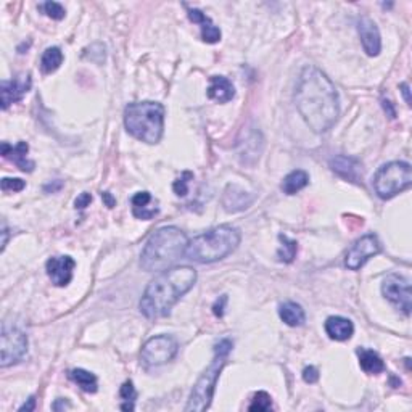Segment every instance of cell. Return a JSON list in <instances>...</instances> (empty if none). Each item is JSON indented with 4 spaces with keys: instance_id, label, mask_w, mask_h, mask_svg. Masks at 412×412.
Listing matches in <instances>:
<instances>
[{
    "instance_id": "16",
    "label": "cell",
    "mask_w": 412,
    "mask_h": 412,
    "mask_svg": "<svg viewBox=\"0 0 412 412\" xmlns=\"http://www.w3.org/2000/svg\"><path fill=\"white\" fill-rule=\"evenodd\" d=\"M28 152L29 145L26 142H18L14 147L7 142L2 144V157L5 159H10L24 173H32L34 168H36V163L28 158Z\"/></svg>"
},
{
    "instance_id": "31",
    "label": "cell",
    "mask_w": 412,
    "mask_h": 412,
    "mask_svg": "<svg viewBox=\"0 0 412 412\" xmlns=\"http://www.w3.org/2000/svg\"><path fill=\"white\" fill-rule=\"evenodd\" d=\"M42 8H43V12H46V14L48 18L58 19V21L65 18V14H66L65 8H63V5L58 3V2H46L42 5Z\"/></svg>"
},
{
    "instance_id": "10",
    "label": "cell",
    "mask_w": 412,
    "mask_h": 412,
    "mask_svg": "<svg viewBox=\"0 0 412 412\" xmlns=\"http://www.w3.org/2000/svg\"><path fill=\"white\" fill-rule=\"evenodd\" d=\"M382 293L384 297L398 306L406 316L411 314L412 306V293H411V282L403 275L390 274L386 275L384 284H382Z\"/></svg>"
},
{
    "instance_id": "6",
    "label": "cell",
    "mask_w": 412,
    "mask_h": 412,
    "mask_svg": "<svg viewBox=\"0 0 412 412\" xmlns=\"http://www.w3.org/2000/svg\"><path fill=\"white\" fill-rule=\"evenodd\" d=\"M232 346H234V343L229 338H224L215 346V360H213L210 367L203 372L200 379L197 380L195 386H193L190 398H188V403L186 406L187 412H203L210 408L213 396H215L216 384L219 380L222 369L227 364V356L232 351Z\"/></svg>"
},
{
    "instance_id": "17",
    "label": "cell",
    "mask_w": 412,
    "mask_h": 412,
    "mask_svg": "<svg viewBox=\"0 0 412 412\" xmlns=\"http://www.w3.org/2000/svg\"><path fill=\"white\" fill-rule=\"evenodd\" d=\"M253 195L239 186H227L224 197H222V205L227 213L244 211L253 203Z\"/></svg>"
},
{
    "instance_id": "30",
    "label": "cell",
    "mask_w": 412,
    "mask_h": 412,
    "mask_svg": "<svg viewBox=\"0 0 412 412\" xmlns=\"http://www.w3.org/2000/svg\"><path fill=\"white\" fill-rule=\"evenodd\" d=\"M190 179H193V174L190 171H186L182 174L181 177L176 179L173 184V188L174 192H176L177 197H186L187 192H188V182H190Z\"/></svg>"
},
{
    "instance_id": "33",
    "label": "cell",
    "mask_w": 412,
    "mask_h": 412,
    "mask_svg": "<svg viewBox=\"0 0 412 412\" xmlns=\"http://www.w3.org/2000/svg\"><path fill=\"white\" fill-rule=\"evenodd\" d=\"M303 380L306 382V384H316V382L319 380V371L314 366L304 367Z\"/></svg>"
},
{
    "instance_id": "15",
    "label": "cell",
    "mask_w": 412,
    "mask_h": 412,
    "mask_svg": "<svg viewBox=\"0 0 412 412\" xmlns=\"http://www.w3.org/2000/svg\"><path fill=\"white\" fill-rule=\"evenodd\" d=\"M130 206H133V215L137 217V219L142 221L153 219L159 213L158 202L155 200L152 193L147 190L135 193V195L130 198Z\"/></svg>"
},
{
    "instance_id": "28",
    "label": "cell",
    "mask_w": 412,
    "mask_h": 412,
    "mask_svg": "<svg viewBox=\"0 0 412 412\" xmlns=\"http://www.w3.org/2000/svg\"><path fill=\"white\" fill-rule=\"evenodd\" d=\"M273 409V398H271L269 393L266 391H258L253 396V401L248 406V411H258V412H266Z\"/></svg>"
},
{
    "instance_id": "40",
    "label": "cell",
    "mask_w": 412,
    "mask_h": 412,
    "mask_svg": "<svg viewBox=\"0 0 412 412\" xmlns=\"http://www.w3.org/2000/svg\"><path fill=\"white\" fill-rule=\"evenodd\" d=\"M401 92H403L404 99H406V104L411 105V99H409V86L408 84H401Z\"/></svg>"
},
{
    "instance_id": "29",
    "label": "cell",
    "mask_w": 412,
    "mask_h": 412,
    "mask_svg": "<svg viewBox=\"0 0 412 412\" xmlns=\"http://www.w3.org/2000/svg\"><path fill=\"white\" fill-rule=\"evenodd\" d=\"M121 398H123L126 403L121 406V409L123 411H134V401L137 398V393H135V389H134V384L130 380L124 382L123 386H121V391H119Z\"/></svg>"
},
{
    "instance_id": "38",
    "label": "cell",
    "mask_w": 412,
    "mask_h": 412,
    "mask_svg": "<svg viewBox=\"0 0 412 412\" xmlns=\"http://www.w3.org/2000/svg\"><path fill=\"white\" fill-rule=\"evenodd\" d=\"M34 409H36V398H34V396H31L28 403H24L21 408H19V411H34Z\"/></svg>"
},
{
    "instance_id": "21",
    "label": "cell",
    "mask_w": 412,
    "mask_h": 412,
    "mask_svg": "<svg viewBox=\"0 0 412 412\" xmlns=\"http://www.w3.org/2000/svg\"><path fill=\"white\" fill-rule=\"evenodd\" d=\"M326 332L332 340L346 342L355 333V326L350 319L342 316H331L326 321Z\"/></svg>"
},
{
    "instance_id": "27",
    "label": "cell",
    "mask_w": 412,
    "mask_h": 412,
    "mask_svg": "<svg viewBox=\"0 0 412 412\" xmlns=\"http://www.w3.org/2000/svg\"><path fill=\"white\" fill-rule=\"evenodd\" d=\"M279 240H280V246L277 250L279 261H282V263H287V264L292 263V261L297 258V251H298L297 240L288 239V237L284 234L279 235Z\"/></svg>"
},
{
    "instance_id": "37",
    "label": "cell",
    "mask_w": 412,
    "mask_h": 412,
    "mask_svg": "<svg viewBox=\"0 0 412 412\" xmlns=\"http://www.w3.org/2000/svg\"><path fill=\"white\" fill-rule=\"evenodd\" d=\"M101 198H104V202L106 203V206H108V208H113L116 205V200H115L113 197H111L110 192H104V193H101Z\"/></svg>"
},
{
    "instance_id": "23",
    "label": "cell",
    "mask_w": 412,
    "mask_h": 412,
    "mask_svg": "<svg viewBox=\"0 0 412 412\" xmlns=\"http://www.w3.org/2000/svg\"><path fill=\"white\" fill-rule=\"evenodd\" d=\"M357 356H360L361 369L364 371L366 374L377 375L385 371V362L375 351L366 350V348H360V350H357Z\"/></svg>"
},
{
    "instance_id": "11",
    "label": "cell",
    "mask_w": 412,
    "mask_h": 412,
    "mask_svg": "<svg viewBox=\"0 0 412 412\" xmlns=\"http://www.w3.org/2000/svg\"><path fill=\"white\" fill-rule=\"evenodd\" d=\"M382 251L380 242L374 234H367L355 242V245L348 250L345 266L351 271H357L364 266L371 258H374Z\"/></svg>"
},
{
    "instance_id": "41",
    "label": "cell",
    "mask_w": 412,
    "mask_h": 412,
    "mask_svg": "<svg viewBox=\"0 0 412 412\" xmlns=\"http://www.w3.org/2000/svg\"><path fill=\"white\" fill-rule=\"evenodd\" d=\"M384 108H385V111H386V110L390 111V113H389V115H390V118H395V115H396V113H395V110L391 108V104H390V101L384 100Z\"/></svg>"
},
{
    "instance_id": "19",
    "label": "cell",
    "mask_w": 412,
    "mask_h": 412,
    "mask_svg": "<svg viewBox=\"0 0 412 412\" xmlns=\"http://www.w3.org/2000/svg\"><path fill=\"white\" fill-rule=\"evenodd\" d=\"M188 18L190 21L198 23L202 28V39L208 43H216L221 41V29L211 21L210 17H206L202 10L190 8L188 10Z\"/></svg>"
},
{
    "instance_id": "5",
    "label": "cell",
    "mask_w": 412,
    "mask_h": 412,
    "mask_svg": "<svg viewBox=\"0 0 412 412\" xmlns=\"http://www.w3.org/2000/svg\"><path fill=\"white\" fill-rule=\"evenodd\" d=\"M126 130L140 142L155 145L163 137L164 106L158 101H135L124 110Z\"/></svg>"
},
{
    "instance_id": "2",
    "label": "cell",
    "mask_w": 412,
    "mask_h": 412,
    "mask_svg": "<svg viewBox=\"0 0 412 412\" xmlns=\"http://www.w3.org/2000/svg\"><path fill=\"white\" fill-rule=\"evenodd\" d=\"M197 282V271L190 266H177L161 271L145 288L140 300V313L147 319L164 317L171 313L174 304Z\"/></svg>"
},
{
    "instance_id": "39",
    "label": "cell",
    "mask_w": 412,
    "mask_h": 412,
    "mask_svg": "<svg viewBox=\"0 0 412 412\" xmlns=\"http://www.w3.org/2000/svg\"><path fill=\"white\" fill-rule=\"evenodd\" d=\"M68 408H70V404H68V403H66V401H65V400H61V398H60V400H57V403L52 406V409H53V411H60V409H68Z\"/></svg>"
},
{
    "instance_id": "25",
    "label": "cell",
    "mask_w": 412,
    "mask_h": 412,
    "mask_svg": "<svg viewBox=\"0 0 412 412\" xmlns=\"http://www.w3.org/2000/svg\"><path fill=\"white\" fill-rule=\"evenodd\" d=\"M70 379L75 382L82 391H86V393H95V391L99 390V380H97V377L89 371L72 369L70 372Z\"/></svg>"
},
{
    "instance_id": "4",
    "label": "cell",
    "mask_w": 412,
    "mask_h": 412,
    "mask_svg": "<svg viewBox=\"0 0 412 412\" xmlns=\"http://www.w3.org/2000/svg\"><path fill=\"white\" fill-rule=\"evenodd\" d=\"M240 230L235 227H215V229L193 237L188 242L186 255L188 256V259L197 261V263H215V261L226 258L232 251H235L240 244Z\"/></svg>"
},
{
    "instance_id": "13",
    "label": "cell",
    "mask_w": 412,
    "mask_h": 412,
    "mask_svg": "<svg viewBox=\"0 0 412 412\" xmlns=\"http://www.w3.org/2000/svg\"><path fill=\"white\" fill-rule=\"evenodd\" d=\"M75 259L71 256H55L47 261V274L50 277L52 284L57 287H66L72 279V271H75Z\"/></svg>"
},
{
    "instance_id": "34",
    "label": "cell",
    "mask_w": 412,
    "mask_h": 412,
    "mask_svg": "<svg viewBox=\"0 0 412 412\" xmlns=\"http://www.w3.org/2000/svg\"><path fill=\"white\" fill-rule=\"evenodd\" d=\"M227 303V295H222V297H219L216 300V303L213 304V313H215L216 317H222L224 316V306Z\"/></svg>"
},
{
    "instance_id": "20",
    "label": "cell",
    "mask_w": 412,
    "mask_h": 412,
    "mask_svg": "<svg viewBox=\"0 0 412 412\" xmlns=\"http://www.w3.org/2000/svg\"><path fill=\"white\" fill-rule=\"evenodd\" d=\"M206 94L211 100L217 101V104H227V101L234 99L235 87L224 76H213L211 84L206 89Z\"/></svg>"
},
{
    "instance_id": "36",
    "label": "cell",
    "mask_w": 412,
    "mask_h": 412,
    "mask_svg": "<svg viewBox=\"0 0 412 412\" xmlns=\"http://www.w3.org/2000/svg\"><path fill=\"white\" fill-rule=\"evenodd\" d=\"M63 187V182L61 181H55L53 184H48V186H46L43 187V190H46L47 193H55V192H58L60 190V188Z\"/></svg>"
},
{
    "instance_id": "3",
    "label": "cell",
    "mask_w": 412,
    "mask_h": 412,
    "mask_svg": "<svg viewBox=\"0 0 412 412\" xmlns=\"http://www.w3.org/2000/svg\"><path fill=\"white\" fill-rule=\"evenodd\" d=\"M187 246V235L179 227H161L145 244L140 253V268L147 273L166 271L186 255Z\"/></svg>"
},
{
    "instance_id": "8",
    "label": "cell",
    "mask_w": 412,
    "mask_h": 412,
    "mask_svg": "<svg viewBox=\"0 0 412 412\" xmlns=\"http://www.w3.org/2000/svg\"><path fill=\"white\" fill-rule=\"evenodd\" d=\"M0 340H2L0 343V366L2 367L17 364L28 353V337L17 327L3 324Z\"/></svg>"
},
{
    "instance_id": "26",
    "label": "cell",
    "mask_w": 412,
    "mask_h": 412,
    "mask_svg": "<svg viewBox=\"0 0 412 412\" xmlns=\"http://www.w3.org/2000/svg\"><path fill=\"white\" fill-rule=\"evenodd\" d=\"M63 63V52L58 47H48L46 52L42 53L41 58V68L46 75H52L55 72Z\"/></svg>"
},
{
    "instance_id": "18",
    "label": "cell",
    "mask_w": 412,
    "mask_h": 412,
    "mask_svg": "<svg viewBox=\"0 0 412 412\" xmlns=\"http://www.w3.org/2000/svg\"><path fill=\"white\" fill-rule=\"evenodd\" d=\"M331 168L338 176L346 179V181L360 184L362 181L361 163L356 158L351 157H337L331 159Z\"/></svg>"
},
{
    "instance_id": "22",
    "label": "cell",
    "mask_w": 412,
    "mask_h": 412,
    "mask_svg": "<svg viewBox=\"0 0 412 412\" xmlns=\"http://www.w3.org/2000/svg\"><path fill=\"white\" fill-rule=\"evenodd\" d=\"M279 316L290 327H300L306 321L304 309L295 302H285L279 306Z\"/></svg>"
},
{
    "instance_id": "32",
    "label": "cell",
    "mask_w": 412,
    "mask_h": 412,
    "mask_svg": "<svg viewBox=\"0 0 412 412\" xmlns=\"http://www.w3.org/2000/svg\"><path fill=\"white\" fill-rule=\"evenodd\" d=\"M26 187V182L21 181V179H12V177H3L2 179V190L3 192H21L23 188Z\"/></svg>"
},
{
    "instance_id": "14",
    "label": "cell",
    "mask_w": 412,
    "mask_h": 412,
    "mask_svg": "<svg viewBox=\"0 0 412 412\" xmlns=\"http://www.w3.org/2000/svg\"><path fill=\"white\" fill-rule=\"evenodd\" d=\"M357 32H360L362 47L369 57H377L382 50V39L377 24L369 17H362L357 21Z\"/></svg>"
},
{
    "instance_id": "24",
    "label": "cell",
    "mask_w": 412,
    "mask_h": 412,
    "mask_svg": "<svg viewBox=\"0 0 412 412\" xmlns=\"http://www.w3.org/2000/svg\"><path fill=\"white\" fill-rule=\"evenodd\" d=\"M309 184V176L306 171H302V169H297V171H292L288 176H285L282 182V190L287 195H295L300 190H303Z\"/></svg>"
},
{
    "instance_id": "9",
    "label": "cell",
    "mask_w": 412,
    "mask_h": 412,
    "mask_svg": "<svg viewBox=\"0 0 412 412\" xmlns=\"http://www.w3.org/2000/svg\"><path fill=\"white\" fill-rule=\"evenodd\" d=\"M179 345L176 338L169 335H158L150 338V340L142 346L140 351V360L147 367H158L173 361L177 355Z\"/></svg>"
},
{
    "instance_id": "1",
    "label": "cell",
    "mask_w": 412,
    "mask_h": 412,
    "mask_svg": "<svg viewBox=\"0 0 412 412\" xmlns=\"http://www.w3.org/2000/svg\"><path fill=\"white\" fill-rule=\"evenodd\" d=\"M295 101L304 123L317 134L332 129L340 115V97L335 86L314 66H306L300 76Z\"/></svg>"
},
{
    "instance_id": "7",
    "label": "cell",
    "mask_w": 412,
    "mask_h": 412,
    "mask_svg": "<svg viewBox=\"0 0 412 412\" xmlns=\"http://www.w3.org/2000/svg\"><path fill=\"white\" fill-rule=\"evenodd\" d=\"M412 184V169L409 163L391 161L382 166L374 176V188L382 200H390L409 188Z\"/></svg>"
},
{
    "instance_id": "35",
    "label": "cell",
    "mask_w": 412,
    "mask_h": 412,
    "mask_svg": "<svg viewBox=\"0 0 412 412\" xmlns=\"http://www.w3.org/2000/svg\"><path fill=\"white\" fill-rule=\"evenodd\" d=\"M90 202H92V197H90V193H87V192H84V193H81V195L76 198L75 205H76V208H79V210H84V208H87V206H89V205H90Z\"/></svg>"
},
{
    "instance_id": "12",
    "label": "cell",
    "mask_w": 412,
    "mask_h": 412,
    "mask_svg": "<svg viewBox=\"0 0 412 412\" xmlns=\"http://www.w3.org/2000/svg\"><path fill=\"white\" fill-rule=\"evenodd\" d=\"M31 75H21L10 81L0 82V97H2V110H7L10 105L18 104L31 89Z\"/></svg>"
}]
</instances>
